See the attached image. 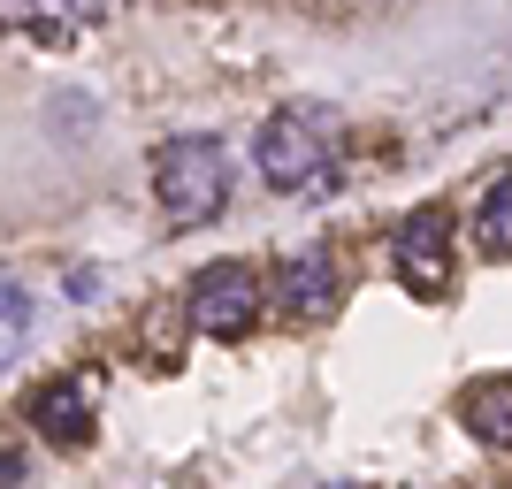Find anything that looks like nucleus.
<instances>
[{
	"mask_svg": "<svg viewBox=\"0 0 512 489\" xmlns=\"http://www.w3.org/2000/svg\"><path fill=\"white\" fill-rule=\"evenodd\" d=\"M153 192H161V214H169L176 230H199L214 214L230 207V153L222 138H169V146L153 153Z\"/></svg>",
	"mask_w": 512,
	"mask_h": 489,
	"instance_id": "1",
	"label": "nucleus"
},
{
	"mask_svg": "<svg viewBox=\"0 0 512 489\" xmlns=\"http://www.w3.org/2000/svg\"><path fill=\"white\" fill-rule=\"evenodd\" d=\"M276 298L291 306V314H329L344 298V268L329 245H299V253L276 268Z\"/></svg>",
	"mask_w": 512,
	"mask_h": 489,
	"instance_id": "5",
	"label": "nucleus"
},
{
	"mask_svg": "<svg viewBox=\"0 0 512 489\" xmlns=\"http://www.w3.org/2000/svg\"><path fill=\"white\" fill-rule=\"evenodd\" d=\"M31 428H46L54 444H85L92 436V398H85V383H46L39 398H31Z\"/></svg>",
	"mask_w": 512,
	"mask_h": 489,
	"instance_id": "6",
	"label": "nucleus"
},
{
	"mask_svg": "<svg viewBox=\"0 0 512 489\" xmlns=\"http://www.w3.org/2000/svg\"><path fill=\"white\" fill-rule=\"evenodd\" d=\"M467 428H474L490 451H512V375L467 390Z\"/></svg>",
	"mask_w": 512,
	"mask_h": 489,
	"instance_id": "7",
	"label": "nucleus"
},
{
	"mask_svg": "<svg viewBox=\"0 0 512 489\" xmlns=\"http://www.w3.org/2000/svg\"><path fill=\"white\" fill-rule=\"evenodd\" d=\"M474 245H482L490 260L512 253V169L490 176V192H482V207H474Z\"/></svg>",
	"mask_w": 512,
	"mask_h": 489,
	"instance_id": "8",
	"label": "nucleus"
},
{
	"mask_svg": "<svg viewBox=\"0 0 512 489\" xmlns=\"http://www.w3.org/2000/svg\"><path fill=\"white\" fill-rule=\"evenodd\" d=\"M184 306H192V329H207V337H245V329L260 321V283H253V268L214 260V268L192 276Z\"/></svg>",
	"mask_w": 512,
	"mask_h": 489,
	"instance_id": "3",
	"label": "nucleus"
},
{
	"mask_svg": "<svg viewBox=\"0 0 512 489\" xmlns=\"http://www.w3.org/2000/svg\"><path fill=\"white\" fill-rule=\"evenodd\" d=\"M0 306H8V352H16V344H23V321H31V291H23V283H8V291H0Z\"/></svg>",
	"mask_w": 512,
	"mask_h": 489,
	"instance_id": "10",
	"label": "nucleus"
},
{
	"mask_svg": "<svg viewBox=\"0 0 512 489\" xmlns=\"http://www.w3.org/2000/svg\"><path fill=\"white\" fill-rule=\"evenodd\" d=\"M398 283L413 298H444L451 291V214L444 207H413L398 222Z\"/></svg>",
	"mask_w": 512,
	"mask_h": 489,
	"instance_id": "4",
	"label": "nucleus"
},
{
	"mask_svg": "<svg viewBox=\"0 0 512 489\" xmlns=\"http://www.w3.org/2000/svg\"><path fill=\"white\" fill-rule=\"evenodd\" d=\"M16 8H31V16H69V23L107 16V0H16Z\"/></svg>",
	"mask_w": 512,
	"mask_h": 489,
	"instance_id": "9",
	"label": "nucleus"
},
{
	"mask_svg": "<svg viewBox=\"0 0 512 489\" xmlns=\"http://www.w3.org/2000/svg\"><path fill=\"white\" fill-rule=\"evenodd\" d=\"M329 153H337V107H321V100H291L253 130V161L276 192L314 184V176L329 169Z\"/></svg>",
	"mask_w": 512,
	"mask_h": 489,
	"instance_id": "2",
	"label": "nucleus"
}]
</instances>
